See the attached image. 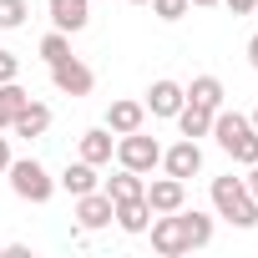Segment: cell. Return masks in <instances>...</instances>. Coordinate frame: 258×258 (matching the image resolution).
<instances>
[{
    "label": "cell",
    "mask_w": 258,
    "mask_h": 258,
    "mask_svg": "<svg viewBox=\"0 0 258 258\" xmlns=\"http://www.w3.org/2000/svg\"><path fill=\"white\" fill-rule=\"evenodd\" d=\"M213 137H218V147L233 157V162H258V132H253V121L248 116H238V111H213Z\"/></svg>",
    "instance_id": "cell-1"
},
{
    "label": "cell",
    "mask_w": 258,
    "mask_h": 258,
    "mask_svg": "<svg viewBox=\"0 0 258 258\" xmlns=\"http://www.w3.org/2000/svg\"><path fill=\"white\" fill-rule=\"evenodd\" d=\"M213 208H218V218H228L233 228H253L258 223V203H253V192L243 187V177H213Z\"/></svg>",
    "instance_id": "cell-2"
},
{
    "label": "cell",
    "mask_w": 258,
    "mask_h": 258,
    "mask_svg": "<svg viewBox=\"0 0 258 258\" xmlns=\"http://www.w3.org/2000/svg\"><path fill=\"white\" fill-rule=\"evenodd\" d=\"M11 172V187H16V198H26V203H46L51 192H56V177L36 162V157H26V162H11L6 167Z\"/></svg>",
    "instance_id": "cell-3"
},
{
    "label": "cell",
    "mask_w": 258,
    "mask_h": 258,
    "mask_svg": "<svg viewBox=\"0 0 258 258\" xmlns=\"http://www.w3.org/2000/svg\"><path fill=\"white\" fill-rule=\"evenodd\" d=\"M116 162H121V167H132V172H152V167L162 162V147H157V137L126 132V137L116 142Z\"/></svg>",
    "instance_id": "cell-4"
},
{
    "label": "cell",
    "mask_w": 258,
    "mask_h": 258,
    "mask_svg": "<svg viewBox=\"0 0 258 258\" xmlns=\"http://www.w3.org/2000/svg\"><path fill=\"white\" fill-rule=\"evenodd\" d=\"M51 81H56V91H66V96H86L91 91V66H81L76 56H61V61H51Z\"/></svg>",
    "instance_id": "cell-5"
},
{
    "label": "cell",
    "mask_w": 258,
    "mask_h": 258,
    "mask_svg": "<svg viewBox=\"0 0 258 258\" xmlns=\"http://www.w3.org/2000/svg\"><path fill=\"white\" fill-rule=\"evenodd\" d=\"M147 208L152 213H177L182 203H187V182L182 177H157V182H147Z\"/></svg>",
    "instance_id": "cell-6"
},
{
    "label": "cell",
    "mask_w": 258,
    "mask_h": 258,
    "mask_svg": "<svg viewBox=\"0 0 258 258\" xmlns=\"http://www.w3.org/2000/svg\"><path fill=\"white\" fill-rule=\"evenodd\" d=\"M111 218H116V203H111L106 192H81V198H76V223H81L86 233L106 228Z\"/></svg>",
    "instance_id": "cell-7"
},
{
    "label": "cell",
    "mask_w": 258,
    "mask_h": 258,
    "mask_svg": "<svg viewBox=\"0 0 258 258\" xmlns=\"http://www.w3.org/2000/svg\"><path fill=\"white\" fill-rule=\"evenodd\" d=\"M162 167H167V177H192V172H203V152H198V142L192 137H182L177 147H167L162 152Z\"/></svg>",
    "instance_id": "cell-8"
},
{
    "label": "cell",
    "mask_w": 258,
    "mask_h": 258,
    "mask_svg": "<svg viewBox=\"0 0 258 258\" xmlns=\"http://www.w3.org/2000/svg\"><path fill=\"white\" fill-rule=\"evenodd\" d=\"M152 228V248L162 253V258H177V253H187V238H182V223H177V213H162L157 223H147Z\"/></svg>",
    "instance_id": "cell-9"
},
{
    "label": "cell",
    "mask_w": 258,
    "mask_h": 258,
    "mask_svg": "<svg viewBox=\"0 0 258 258\" xmlns=\"http://www.w3.org/2000/svg\"><path fill=\"white\" fill-rule=\"evenodd\" d=\"M182 101H187V91L177 81H152V91H147V111L152 116H177Z\"/></svg>",
    "instance_id": "cell-10"
},
{
    "label": "cell",
    "mask_w": 258,
    "mask_h": 258,
    "mask_svg": "<svg viewBox=\"0 0 258 258\" xmlns=\"http://www.w3.org/2000/svg\"><path fill=\"white\" fill-rule=\"evenodd\" d=\"M86 11H91V0H51V21H56V31H71V36L86 31V21H91Z\"/></svg>",
    "instance_id": "cell-11"
},
{
    "label": "cell",
    "mask_w": 258,
    "mask_h": 258,
    "mask_svg": "<svg viewBox=\"0 0 258 258\" xmlns=\"http://www.w3.org/2000/svg\"><path fill=\"white\" fill-rule=\"evenodd\" d=\"M46 126H51V106H41V101H26V106L16 111V121H11V132L31 142V137H41V132H46Z\"/></svg>",
    "instance_id": "cell-12"
},
{
    "label": "cell",
    "mask_w": 258,
    "mask_h": 258,
    "mask_svg": "<svg viewBox=\"0 0 258 258\" xmlns=\"http://www.w3.org/2000/svg\"><path fill=\"white\" fill-rule=\"evenodd\" d=\"M111 152H116V142H111V126H91V132H81V162L101 167V162H111Z\"/></svg>",
    "instance_id": "cell-13"
},
{
    "label": "cell",
    "mask_w": 258,
    "mask_h": 258,
    "mask_svg": "<svg viewBox=\"0 0 258 258\" xmlns=\"http://www.w3.org/2000/svg\"><path fill=\"white\" fill-rule=\"evenodd\" d=\"M142 116H147V106L142 101H111L106 106V126H111V132H142Z\"/></svg>",
    "instance_id": "cell-14"
},
{
    "label": "cell",
    "mask_w": 258,
    "mask_h": 258,
    "mask_svg": "<svg viewBox=\"0 0 258 258\" xmlns=\"http://www.w3.org/2000/svg\"><path fill=\"white\" fill-rule=\"evenodd\" d=\"M177 223H182L187 253H192V248H208V243H213V218H208V213H198V208H192V213H187V208H177Z\"/></svg>",
    "instance_id": "cell-15"
},
{
    "label": "cell",
    "mask_w": 258,
    "mask_h": 258,
    "mask_svg": "<svg viewBox=\"0 0 258 258\" xmlns=\"http://www.w3.org/2000/svg\"><path fill=\"white\" fill-rule=\"evenodd\" d=\"M147 192V182H142V172H132V167H121L116 177H106V198L111 203H132V198H142Z\"/></svg>",
    "instance_id": "cell-16"
},
{
    "label": "cell",
    "mask_w": 258,
    "mask_h": 258,
    "mask_svg": "<svg viewBox=\"0 0 258 258\" xmlns=\"http://www.w3.org/2000/svg\"><path fill=\"white\" fill-rule=\"evenodd\" d=\"M116 223H121V233H147V223H152V208H147V198L116 203Z\"/></svg>",
    "instance_id": "cell-17"
},
{
    "label": "cell",
    "mask_w": 258,
    "mask_h": 258,
    "mask_svg": "<svg viewBox=\"0 0 258 258\" xmlns=\"http://www.w3.org/2000/svg\"><path fill=\"white\" fill-rule=\"evenodd\" d=\"M187 101H192V106H208V111H218V106H223V81H218V76H192V86H187Z\"/></svg>",
    "instance_id": "cell-18"
},
{
    "label": "cell",
    "mask_w": 258,
    "mask_h": 258,
    "mask_svg": "<svg viewBox=\"0 0 258 258\" xmlns=\"http://www.w3.org/2000/svg\"><path fill=\"white\" fill-rule=\"evenodd\" d=\"M177 126H182V137H208V132H213V111H208V106H192V101H182V111H177Z\"/></svg>",
    "instance_id": "cell-19"
},
{
    "label": "cell",
    "mask_w": 258,
    "mask_h": 258,
    "mask_svg": "<svg viewBox=\"0 0 258 258\" xmlns=\"http://www.w3.org/2000/svg\"><path fill=\"white\" fill-rule=\"evenodd\" d=\"M61 187H66L71 198H81V192H96V167H91V162H71V167L61 172Z\"/></svg>",
    "instance_id": "cell-20"
},
{
    "label": "cell",
    "mask_w": 258,
    "mask_h": 258,
    "mask_svg": "<svg viewBox=\"0 0 258 258\" xmlns=\"http://www.w3.org/2000/svg\"><path fill=\"white\" fill-rule=\"evenodd\" d=\"M31 101V91L26 86H16V81H6V86H0V126H11L16 121V111Z\"/></svg>",
    "instance_id": "cell-21"
},
{
    "label": "cell",
    "mask_w": 258,
    "mask_h": 258,
    "mask_svg": "<svg viewBox=\"0 0 258 258\" xmlns=\"http://www.w3.org/2000/svg\"><path fill=\"white\" fill-rule=\"evenodd\" d=\"M26 0H0V31H16V26H26Z\"/></svg>",
    "instance_id": "cell-22"
},
{
    "label": "cell",
    "mask_w": 258,
    "mask_h": 258,
    "mask_svg": "<svg viewBox=\"0 0 258 258\" xmlns=\"http://www.w3.org/2000/svg\"><path fill=\"white\" fill-rule=\"evenodd\" d=\"M61 56H71V46H66V31H51V36L41 41V61L51 66V61H61Z\"/></svg>",
    "instance_id": "cell-23"
},
{
    "label": "cell",
    "mask_w": 258,
    "mask_h": 258,
    "mask_svg": "<svg viewBox=\"0 0 258 258\" xmlns=\"http://www.w3.org/2000/svg\"><path fill=\"white\" fill-rule=\"evenodd\" d=\"M152 16L157 21H182L187 16V0H152Z\"/></svg>",
    "instance_id": "cell-24"
},
{
    "label": "cell",
    "mask_w": 258,
    "mask_h": 258,
    "mask_svg": "<svg viewBox=\"0 0 258 258\" xmlns=\"http://www.w3.org/2000/svg\"><path fill=\"white\" fill-rule=\"evenodd\" d=\"M16 71H21V61H16L11 51H0V86H6V81H16Z\"/></svg>",
    "instance_id": "cell-25"
},
{
    "label": "cell",
    "mask_w": 258,
    "mask_h": 258,
    "mask_svg": "<svg viewBox=\"0 0 258 258\" xmlns=\"http://www.w3.org/2000/svg\"><path fill=\"white\" fill-rule=\"evenodd\" d=\"M228 11H233V16H253V11H258V0H228Z\"/></svg>",
    "instance_id": "cell-26"
},
{
    "label": "cell",
    "mask_w": 258,
    "mask_h": 258,
    "mask_svg": "<svg viewBox=\"0 0 258 258\" xmlns=\"http://www.w3.org/2000/svg\"><path fill=\"white\" fill-rule=\"evenodd\" d=\"M243 187L253 192V203H258V162H248V177H243Z\"/></svg>",
    "instance_id": "cell-27"
},
{
    "label": "cell",
    "mask_w": 258,
    "mask_h": 258,
    "mask_svg": "<svg viewBox=\"0 0 258 258\" xmlns=\"http://www.w3.org/2000/svg\"><path fill=\"white\" fill-rule=\"evenodd\" d=\"M6 167H11V142L0 137V172H6Z\"/></svg>",
    "instance_id": "cell-28"
},
{
    "label": "cell",
    "mask_w": 258,
    "mask_h": 258,
    "mask_svg": "<svg viewBox=\"0 0 258 258\" xmlns=\"http://www.w3.org/2000/svg\"><path fill=\"white\" fill-rule=\"evenodd\" d=\"M248 61H253V71H258V36L248 41Z\"/></svg>",
    "instance_id": "cell-29"
},
{
    "label": "cell",
    "mask_w": 258,
    "mask_h": 258,
    "mask_svg": "<svg viewBox=\"0 0 258 258\" xmlns=\"http://www.w3.org/2000/svg\"><path fill=\"white\" fill-rule=\"evenodd\" d=\"M187 6H203V11H208V6H218V0H187Z\"/></svg>",
    "instance_id": "cell-30"
},
{
    "label": "cell",
    "mask_w": 258,
    "mask_h": 258,
    "mask_svg": "<svg viewBox=\"0 0 258 258\" xmlns=\"http://www.w3.org/2000/svg\"><path fill=\"white\" fill-rule=\"evenodd\" d=\"M248 121H253V132H258V106H253V116H248Z\"/></svg>",
    "instance_id": "cell-31"
},
{
    "label": "cell",
    "mask_w": 258,
    "mask_h": 258,
    "mask_svg": "<svg viewBox=\"0 0 258 258\" xmlns=\"http://www.w3.org/2000/svg\"><path fill=\"white\" fill-rule=\"evenodd\" d=\"M132 6H152V0H132Z\"/></svg>",
    "instance_id": "cell-32"
},
{
    "label": "cell",
    "mask_w": 258,
    "mask_h": 258,
    "mask_svg": "<svg viewBox=\"0 0 258 258\" xmlns=\"http://www.w3.org/2000/svg\"><path fill=\"white\" fill-rule=\"evenodd\" d=\"M0 253H6V243H0Z\"/></svg>",
    "instance_id": "cell-33"
}]
</instances>
